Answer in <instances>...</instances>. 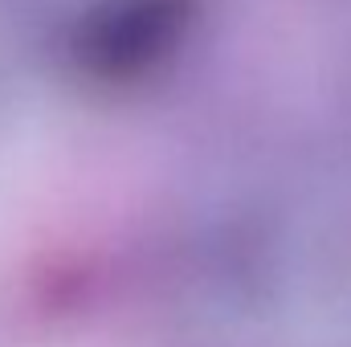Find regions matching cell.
I'll list each match as a JSON object with an SVG mask.
<instances>
[{
	"label": "cell",
	"mask_w": 351,
	"mask_h": 347,
	"mask_svg": "<svg viewBox=\"0 0 351 347\" xmlns=\"http://www.w3.org/2000/svg\"><path fill=\"white\" fill-rule=\"evenodd\" d=\"M180 298L213 347H351V172L217 204L184 250Z\"/></svg>",
	"instance_id": "6da1fadb"
},
{
	"label": "cell",
	"mask_w": 351,
	"mask_h": 347,
	"mask_svg": "<svg viewBox=\"0 0 351 347\" xmlns=\"http://www.w3.org/2000/svg\"><path fill=\"white\" fill-rule=\"evenodd\" d=\"M192 21V0H106L86 21L82 62L98 78H131L160 62Z\"/></svg>",
	"instance_id": "7a4b0ae2"
}]
</instances>
